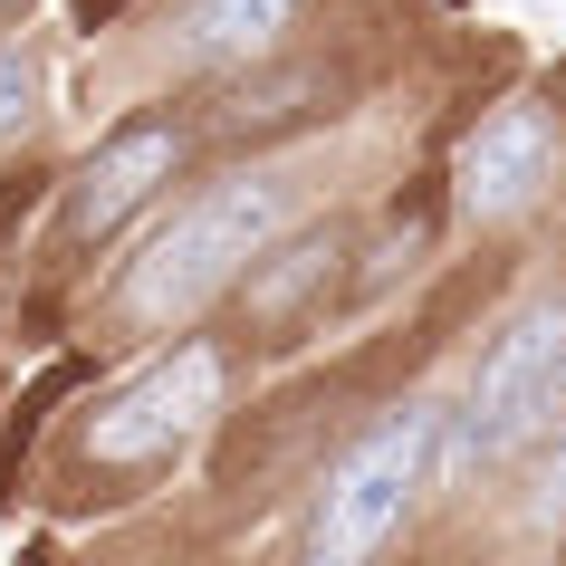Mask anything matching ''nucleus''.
Masks as SVG:
<instances>
[{
  "label": "nucleus",
  "mask_w": 566,
  "mask_h": 566,
  "mask_svg": "<svg viewBox=\"0 0 566 566\" xmlns=\"http://www.w3.org/2000/svg\"><path fill=\"white\" fill-rule=\"evenodd\" d=\"M432 442H442V413H403L385 422L375 442L327 480V500H317V528H307V557L317 566H356L375 557L394 528H403V509L422 500V480H432Z\"/></svg>",
  "instance_id": "obj_3"
},
{
  "label": "nucleus",
  "mask_w": 566,
  "mask_h": 566,
  "mask_svg": "<svg viewBox=\"0 0 566 566\" xmlns=\"http://www.w3.org/2000/svg\"><path fill=\"white\" fill-rule=\"evenodd\" d=\"M211 403H221V346H174L87 422V451L96 461H174L211 422Z\"/></svg>",
  "instance_id": "obj_4"
},
{
  "label": "nucleus",
  "mask_w": 566,
  "mask_h": 566,
  "mask_svg": "<svg viewBox=\"0 0 566 566\" xmlns=\"http://www.w3.org/2000/svg\"><path fill=\"white\" fill-rule=\"evenodd\" d=\"M279 221H289V182H279V174H240V182L192 192V202L174 211V231H164L145 260L125 269V289H116L125 317H145V327L192 317V307L221 298L240 269L279 240Z\"/></svg>",
  "instance_id": "obj_1"
},
{
  "label": "nucleus",
  "mask_w": 566,
  "mask_h": 566,
  "mask_svg": "<svg viewBox=\"0 0 566 566\" xmlns=\"http://www.w3.org/2000/svg\"><path fill=\"white\" fill-rule=\"evenodd\" d=\"M289 20H298V0H192L182 49L192 59H260V49H279Z\"/></svg>",
  "instance_id": "obj_7"
},
{
  "label": "nucleus",
  "mask_w": 566,
  "mask_h": 566,
  "mask_svg": "<svg viewBox=\"0 0 566 566\" xmlns=\"http://www.w3.org/2000/svg\"><path fill=\"white\" fill-rule=\"evenodd\" d=\"M0 10H20V0H0Z\"/></svg>",
  "instance_id": "obj_11"
},
{
  "label": "nucleus",
  "mask_w": 566,
  "mask_h": 566,
  "mask_svg": "<svg viewBox=\"0 0 566 566\" xmlns=\"http://www.w3.org/2000/svg\"><path fill=\"white\" fill-rule=\"evenodd\" d=\"M557 394H566V298H537L518 327L490 346L471 403H461V432H451V471L471 461H509V451L557 422Z\"/></svg>",
  "instance_id": "obj_2"
},
{
  "label": "nucleus",
  "mask_w": 566,
  "mask_h": 566,
  "mask_svg": "<svg viewBox=\"0 0 566 566\" xmlns=\"http://www.w3.org/2000/svg\"><path fill=\"white\" fill-rule=\"evenodd\" d=\"M557 500H566V461H557Z\"/></svg>",
  "instance_id": "obj_10"
},
{
  "label": "nucleus",
  "mask_w": 566,
  "mask_h": 566,
  "mask_svg": "<svg viewBox=\"0 0 566 566\" xmlns=\"http://www.w3.org/2000/svg\"><path fill=\"white\" fill-rule=\"evenodd\" d=\"M336 260H346V250H336V231L289 240V250H279V269L250 260V269H240V279H250V317H298V298H307V289H327Z\"/></svg>",
  "instance_id": "obj_8"
},
{
  "label": "nucleus",
  "mask_w": 566,
  "mask_h": 566,
  "mask_svg": "<svg viewBox=\"0 0 566 566\" xmlns=\"http://www.w3.org/2000/svg\"><path fill=\"white\" fill-rule=\"evenodd\" d=\"M174 164H182V135L174 125H125L116 145H96L87 164H77V192H67V221L87 240H106L125 221L135 202H154L164 182H174Z\"/></svg>",
  "instance_id": "obj_6"
},
{
  "label": "nucleus",
  "mask_w": 566,
  "mask_h": 566,
  "mask_svg": "<svg viewBox=\"0 0 566 566\" xmlns=\"http://www.w3.org/2000/svg\"><path fill=\"white\" fill-rule=\"evenodd\" d=\"M547 174H557V125H547V106H500L461 145V211L471 221H509V211H528L547 192Z\"/></svg>",
  "instance_id": "obj_5"
},
{
  "label": "nucleus",
  "mask_w": 566,
  "mask_h": 566,
  "mask_svg": "<svg viewBox=\"0 0 566 566\" xmlns=\"http://www.w3.org/2000/svg\"><path fill=\"white\" fill-rule=\"evenodd\" d=\"M30 59H20V49H0V145H10V135H20V125H30Z\"/></svg>",
  "instance_id": "obj_9"
}]
</instances>
